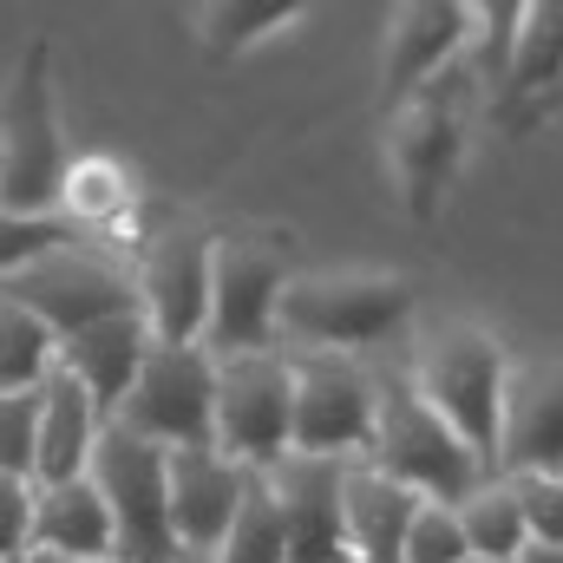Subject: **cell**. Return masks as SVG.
Instances as JSON below:
<instances>
[{"label":"cell","instance_id":"obj_17","mask_svg":"<svg viewBox=\"0 0 563 563\" xmlns=\"http://www.w3.org/2000/svg\"><path fill=\"white\" fill-rule=\"evenodd\" d=\"M157 341H151V328H144V314H112V321H99V328H79L73 341H59V367L92 394V407L112 413L125 407V394L139 387L144 374V354H151Z\"/></svg>","mask_w":563,"mask_h":563},{"label":"cell","instance_id":"obj_29","mask_svg":"<svg viewBox=\"0 0 563 563\" xmlns=\"http://www.w3.org/2000/svg\"><path fill=\"white\" fill-rule=\"evenodd\" d=\"M40 452V394H0V472L33 485Z\"/></svg>","mask_w":563,"mask_h":563},{"label":"cell","instance_id":"obj_27","mask_svg":"<svg viewBox=\"0 0 563 563\" xmlns=\"http://www.w3.org/2000/svg\"><path fill=\"white\" fill-rule=\"evenodd\" d=\"M308 7L301 0H230V7H203V46L210 53H243L256 40H269L282 26H295Z\"/></svg>","mask_w":563,"mask_h":563},{"label":"cell","instance_id":"obj_22","mask_svg":"<svg viewBox=\"0 0 563 563\" xmlns=\"http://www.w3.org/2000/svg\"><path fill=\"white\" fill-rule=\"evenodd\" d=\"M551 92H563V0H531L492 112H525V106H544Z\"/></svg>","mask_w":563,"mask_h":563},{"label":"cell","instance_id":"obj_19","mask_svg":"<svg viewBox=\"0 0 563 563\" xmlns=\"http://www.w3.org/2000/svg\"><path fill=\"white\" fill-rule=\"evenodd\" d=\"M426 498H413L407 485H394L387 472H374L367 459L347 465L341 478V518H347V558L354 563H400L407 558V531Z\"/></svg>","mask_w":563,"mask_h":563},{"label":"cell","instance_id":"obj_36","mask_svg":"<svg viewBox=\"0 0 563 563\" xmlns=\"http://www.w3.org/2000/svg\"><path fill=\"white\" fill-rule=\"evenodd\" d=\"M13 563H33V558H13Z\"/></svg>","mask_w":563,"mask_h":563},{"label":"cell","instance_id":"obj_25","mask_svg":"<svg viewBox=\"0 0 563 563\" xmlns=\"http://www.w3.org/2000/svg\"><path fill=\"white\" fill-rule=\"evenodd\" d=\"M518 20H525V7H518V0L472 7V40H465V59H459V66L472 73V86H478L485 99H498V86H505V73H511Z\"/></svg>","mask_w":563,"mask_h":563},{"label":"cell","instance_id":"obj_8","mask_svg":"<svg viewBox=\"0 0 563 563\" xmlns=\"http://www.w3.org/2000/svg\"><path fill=\"white\" fill-rule=\"evenodd\" d=\"M485 92L472 86L465 66H452L445 79H432L426 92H413L394 119H387V151H394V170H400V190H407V210L432 217L445 184L459 177V157H465V125H472V106Z\"/></svg>","mask_w":563,"mask_h":563},{"label":"cell","instance_id":"obj_3","mask_svg":"<svg viewBox=\"0 0 563 563\" xmlns=\"http://www.w3.org/2000/svg\"><path fill=\"white\" fill-rule=\"evenodd\" d=\"M66 132H59V92H53V46L26 40L13 59L7 99H0V210L13 217H59L66 190Z\"/></svg>","mask_w":563,"mask_h":563},{"label":"cell","instance_id":"obj_32","mask_svg":"<svg viewBox=\"0 0 563 563\" xmlns=\"http://www.w3.org/2000/svg\"><path fill=\"white\" fill-rule=\"evenodd\" d=\"M33 558V485L0 472V563Z\"/></svg>","mask_w":563,"mask_h":563},{"label":"cell","instance_id":"obj_30","mask_svg":"<svg viewBox=\"0 0 563 563\" xmlns=\"http://www.w3.org/2000/svg\"><path fill=\"white\" fill-rule=\"evenodd\" d=\"M400 563H472L465 531H459V511H452V505H420V511H413V531H407V558Z\"/></svg>","mask_w":563,"mask_h":563},{"label":"cell","instance_id":"obj_21","mask_svg":"<svg viewBox=\"0 0 563 563\" xmlns=\"http://www.w3.org/2000/svg\"><path fill=\"white\" fill-rule=\"evenodd\" d=\"M33 558H79V563H119L112 511L92 478L73 485H33Z\"/></svg>","mask_w":563,"mask_h":563},{"label":"cell","instance_id":"obj_26","mask_svg":"<svg viewBox=\"0 0 563 563\" xmlns=\"http://www.w3.org/2000/svg\"><path fill=\"white\" fill-rule=\"evenodd\" d=\"M210 563H288V538H282V511H276V492L269 478L256 472L250 492H243V511L230 525V538L217 544Z\"/></svg>","mask_w":563,"mask_h":563},{"label":"cell","instance_id":"obj_15","mask_svg":"<svg viewBox=\"0 0 563 563\" xmlns=\"http://www.w3.org/2000/svg\"><path fill=\"white\" fill-rule=\"evenodd\" d=\"M276 492L282 538H288V563H354L347 558V518H341V459H308L288 452L276 472H263Z\"/></svg>","mask_w":563,"mask_h":563},{"label":"cell","instance_id":"obj_16","mask_svg":"<svg viewBox=\"0 0 563 563\" xmlns=\"http://www.w3.org/2000/svg\"><path fill=\"white\" fill-rule=\"evenodd\" d=\"M498 478H563V361H511Z\"/></svg>","mask_w":563,"mask_h":563},{"label":"cell","instance_id":"obj_23","mask_svg":"<svg viewBox=\"0 0 563 563\" xmlns=\"http://www.w3.org/2000/svg\"><path fill=\"white\" fill-rule=\"evenodd\" d=\"M459 511V531H465V551L472 563H518L531 551V531H525V505L511 492V478H485L472 498L452 505Z\"/></svg>","mask_w":563,"mask_h":563},{"label":"cell","instance_id":"obj_5","mask_svg":"<svg viewBox=\"0 0 563 563\" xmlns=\"http://www.w3.org/2000/svg\"><path fill=\"white\" fill-rule=\"evenodd\" d=\"M7 301H20L26 314H40L53 328V341H73L79 328H99L112 314H139V276H132V256L79 236V243H59L46 256H33L20 276L0 282Z\"/></svg>","mask_w":563,"mask_h":563},{"label":"cell","instance_id":"obj_11","mask_svg":"<svg viewBox=\"0 0 563 563\" xmlns=\"http://www.w3.org/2000/svg\"><path fill=\"white\" fill-rule=\"evenodd\" d=\"M295 367V445L308 459H367L374 413H380V374L347 354H288Z\"/></svg>","mask_w":563,"mask_h":563},{"label":"cell","instance_id":"obj_7","mask_svg":"<svg viewBox=\"0 0 563 563\" xmlns=\"http://www.w3.org/2000/svg\"><path fill=\"white\" fill-rule=\"evenodd\" d=\"M210 263H217V236L197 217H170L151 236H139L132 276H139V314H144V328H151V341H164V347H203Z\"/></svg>","mask_w":563,"mask_h":563},{"label":"cell","instance_id":"obj_6","mask_svg":"<svg viewBox=\"0 0 563 563\" xmlns=\"http://www.w3.org/2000/svg\"><path fill=\"white\" fill-rule=\"evenodd\" d=\"M288 250L276 236H217L210 263V321H203V354L236 361V354H269L288 288Z\"/></svg>","mask_w":563,"mask_h":563},{"label":"cell","instance_id":"obj_35","mask_svg":"<svg viewBox=\"0 0 563 563\" xmlns=\"http://www.w3.org/2000/svg\"><path fill=\"white\" fill-rule=\"evenodd\" d=\"M170 563H210V558H184V551H177V558H170Z\"/></svg>","mask_w":563,"mask_h":563},{"label":"cell","instance_id":"obj_4","mask_svg":"<svg viewBox=\"0 0 563 563\" xmlns=\"http://www.w3.org/2000/svg\"><path fill=\"white\" fill-rule=\"evenodd\" d=\"M367 465L387 472L394 485H407L426 505H459L492 478L459 445V432L413 394L407 374H380V413H374V439H367Z\"/></svg>","mask_w":563,"mask_h":563},{"label":"cell","instance_id":"obj_10","mask_svg":"<svg viewBox=\"0 0 563 563\" xmlns=\"http://www.w3.org/2000/svg\"><path fill=\"white\" fill-rule=\"evenodd\" d=\"M119 432H132L157 452H190L217 445V361L203 347H151L139 387L112 413Z\"/></svg>","mask_w":563,"mask_h":563},{"label":"cell","instance_id":"obj_28","mask_svg":"<svg viewBox=\"0 0 563 563\" xmlns=\"http://www.w3.org/2000/svg\"><path fill=\"white\" fill-rule=\"evenodd\" d=\"M59 243H79V230L66 217H13V210H0V282L20 276L33 256H46Z\"/></svg>","mask_w":563,"mask_h":563},{"label":"cell","instance_id":"obj_9","mask_svg":"<svg viewBox=\"0 0 563 563\" xmlns=\"http://www.w3.org/2000/svg\"><path fill=\"white\" fill-rule=\"evenodd\" d=\"M295 445V367L288 354L217 361V452L243 472H276Z\"/></svg>","mask_w":563,"mask_h":563},{"label":"cell","instance_id":"obj_20","mask_svg":"<svg viewBox=\"0 0 563 563\" xmlns=\"http://www.w3.org/2000/svg\"><path fill=\"white\" fill-rule=\"evenodd\" d=\"M132 210H139V184H132V170H125L119 157L86 151V157H73V164H66L59 217H66L79 236H92V243H106V250H119V256H125V250L139 256Z\"/></svg>","mask_w":563,"mask_h":563},{"label":"cell","instance_id":"obj_2","mask_svg":"<svg viewBox=\"0 0 563 563\" xmlns=\"http://www.w3.org/2000/svg\"><path fill=\"white\" fill-rule=\"evenodd\" d=\"M413 321L407 276H295L282 288V354H374Z\"/></svg>","mask_w":563,"mask_h":563},{"label":"cell","instance_id":"obj_14","mask_svg":"<svg viewBox=\"0 0 563 563\" xmlns=\"http://www.w3.org/2000/svg\"><path fill=\"white\" fill-rule=\"evenodd\" d=\"M465 40H472V7L465 0H407V7H394V20H387V86H380L387 119L465 59Z\"/></svg>","mask_w":563,"mask_h":563},{"label":"cell","instance_id":"obj_24","mask_svg":"<svg viewBox=\"0 0 563 563\" xmlns=\"http://www.w3.org/2000/svg\"><path fill=\"white\" fill-rule=\"evenodd\" d=\"M53 367H59L53 328L0 295V394H40Z\"/></svg>","mask_w":563,"mask_h":563},{"label":"cell","instance_id":"obj_12","mask_svg":"<svg viewBox=\"0 0 563 563\" xmlns=\"http://www.w3.org/2000/svg\"><path fill=\"white\" fill-rule=\"evenodd\" d=\"M86 478L99 485V498L112 511L119 563H170L177 558V538H170V478H164V452L157 445L106 426Z\"/></svg>","mask_w":563,"mask_h":563},{"label":"cell","instance_id":"obj_34","mask_svg":"<svg viewBox=\"0 0 563 563\" xmlns=\"http://www.w3.org/2000/svg\"><path fill=\"white\" fill-rule=\"evenodd\" d=\"M33 563H79V558H33ZM106 563H112V558H106Z\"/></svg>","mask_w":563,"mask_h":563},{"label":"cell","instance_id":"obj_31","mask_svg":"<svg viewBox=\"0 0 563 563\" xmlns=\"http://www.w3.org/2000/svg\"><path fill=\"white\" fill-rule=\"evenodd\" d=\"M525 505V531L538 551H563V478H511Z\"/></svg>","mask_w":563,"mask_h":563},{"label":"cell","instance_id":"obj_13","mask_svg":"<svg viewBox=\"0 0 563 563\" xmlns=\"http://www.w3.org/2000/svg\"><path fill=\"white\" fill-rule=\"evenodd\" d=\"M164 478H170V538H177V551L184 558H217V544L230 538L256 472L230 465L217 445H190V452H164Z\"/></svg>","mask_w":563,"mask_h":563},{"label":"cell","instance_id":"obj_1","mask_svg":"<svg viewBox=\"0 0 563 563\" xmlns=\"http://www.w3.org/2000/svg\"><path fill=\"white\" fill-rule=\"evenodd\" d=\"M407 380H413V394L426 407L459 432V445L498 478V432H505V387H511V361H505L498 334L478 328V321L426 328Z\"/></svg>","mask_w":563,"mask_h":563},{"label":"cell","instance_id":"obj_18","mask_svg":"<svg viewBox=\"0 0 563 563\" xmlns=\"http://www.w3.org/2000/svg\"><path fill=\"white\" fill-rule=\"evenodd\" d=\"M99 432L106 413L92 407V394L53 367L46 387H40V452H33V485H73L92 472V452H99Z\"/></svg>","mask_w":563,"mask_h":563},{"label":"cell","instance_id":"obj_33","mask_svg":"<svg viewBox=\"0 0 563 563\" xmlns=\"http://www.w3.org/2000/svg\"><path fill=\"white\" fill-rule=\"evenodd\" d=\"M518 563H563V551H538V544H531V551H525Z\"/></svg>","mask_w":563,"mask_h":563}]
</instances>
